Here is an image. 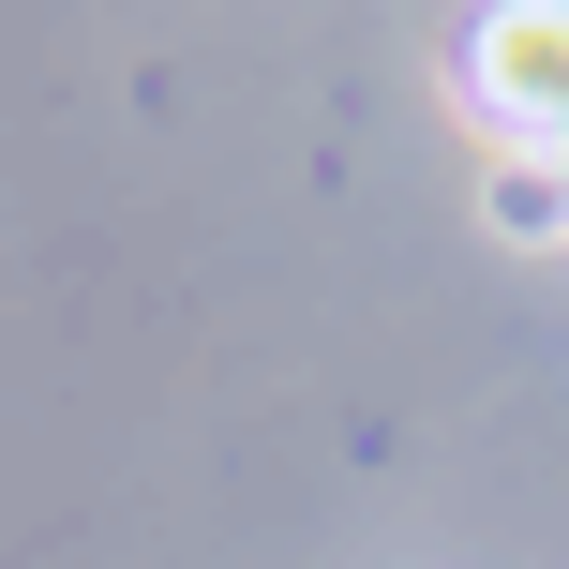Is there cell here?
<instances>
[{
	"instance_id": "1",
	"label": "cell",
	"mask_w": 569,
	"mask_h": 569,
	"mask_svg": "<svg viewBox=\"0 0 569 569\" xmlns=\"http://www.w3.org/2000/svg\"><path fill=\"white\" fill-rule=\"evenodd\" d=\"M465 106H480L510 150L569 136V0H495V16L465 30Z\"/></svg>"
},
{
	"instance_id": "2",
	"label": "cell",
	"mask_w": 569,
	"mask_h": 569,
	"mask_svg": "<svg viewBox=\"0 0 569 569\" xmlns=\"http://www.w3.org/2000/svg\"><path fill=\"white\" fill-rule=\"evenodd\" d=\"M480 210H495V240H569V180L540 166V150H495Z\"/></svg>"
},
{
	"instance_id": "3",
	"label": "cell",
	"mask_w": 569,
	"mask_h": 569,
	"mask_svg": "<svg viewBox=\"0 0 569 569\" xmlns=\"http://www.w3.org/2000/svg\"><path fill=\"white\" fill-rule=\"evenodd\" d=\"M540 166H555V180H569V136H555V150H540Z\"/></svg>"
}]
</instances>
